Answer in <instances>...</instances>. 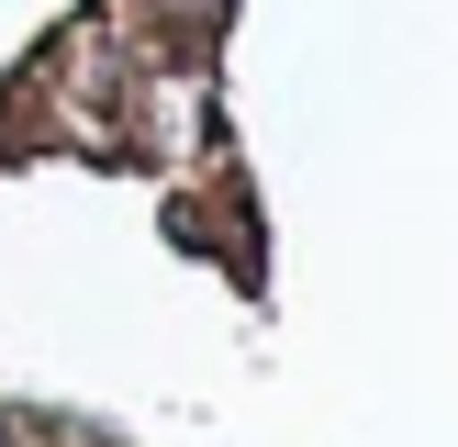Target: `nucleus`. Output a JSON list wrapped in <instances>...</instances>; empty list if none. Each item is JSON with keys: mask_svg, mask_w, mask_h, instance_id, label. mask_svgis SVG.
<instances>
[{"mask_svg": "<svg viewBox=\"0 0 458 447\" xmlns=\"http://www.w3.org/2000/svg\"><path fill=\"white\" fill-rule=\"evenodd\" d=\"M0 447H22V425H12V414H0Z\"/></svg>", "mask_w": 458, "mask_h": 447, "instance_id": "obj_1", "label": "nucleus"}]
</instances>
